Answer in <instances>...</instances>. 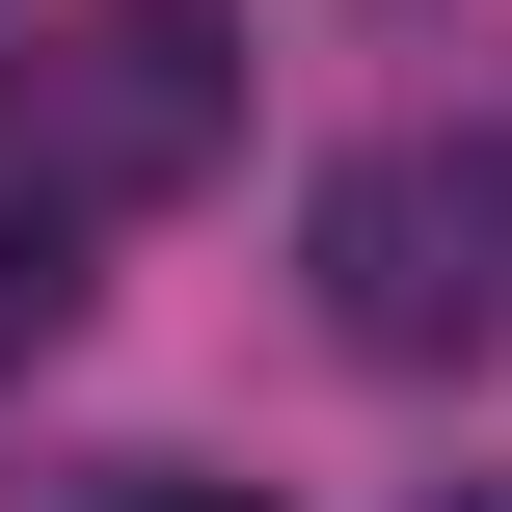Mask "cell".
Wrapping results in <instances>:
<instances>
[{
    "label": "cell",
    "instance_id": "5",
    "mask_svg": "<svg viewBox=\"0 0 512 512\" xmlns=\"http://www.w3.org/2000/svg\"><path fill=\"white\" fill-rule=\"evenodd\" d=\"M432 512H512V486H432Z\"/></svg>",
    "mask_w": 512,
    "mask_h": 512
},
{
    "label": "cell",
    "instance_id": "3",
    "mask_svg": "<svg viewBox=\"0 0 512 512\" xmlns=\"http://www.w3.org/2000/svg\"><path fill=\"white\" fill-rule=\"evenodd\" d=\"M54 324H81V216H54V189H27V162H0V378H27V351H54Z\"/></svg>",
    "mask_w": 512,
    "mask_h": 512
},
{
    "label": "cell",
    "instance_id": "4",
    "mask_svg": "<svg viewBox=\"0 0 512 512\" xmlns=\"http://www.w3.org/2000/svg\"><path fill=\"white\" fill-rule=\"evenodd\" d=\"M108 512H270V486H189V459H135V486H108Z\"/></svg>",
    "mask_w": 512,
    "mask_h": 512
},
{
    "label": "cell",
    "instance_id": "1",
    "mask_svg": "<svg viewBox=\"0 0 512 512\" xmlns=\"http://www.w3.org/2000/svg\"><path fill=\"white\" fill-rule=\"evenodd\" d=\"M0 162H27L54 216L216 189V162H243V27H216V0H54V27L0 54Z\"/></svg>",
    "mask_w": 512,
    "mask_h": 512
},
{
    "label": "cell",
    "instance_id": "2",
    "mask_svg": "<svg viewBox=\"0 0 512 512\" xmlns=\"http://www.w3.org/2000/svg\"><path fill=\"white\" fill-rule=\"evenodd\" d=\"M297 270H324V351H378V378H459L512 351V135H351L324 162V216H297Z\"/></svg>",
    "mask_w": 512,
    "mask_h": 512
}]
</instances>
